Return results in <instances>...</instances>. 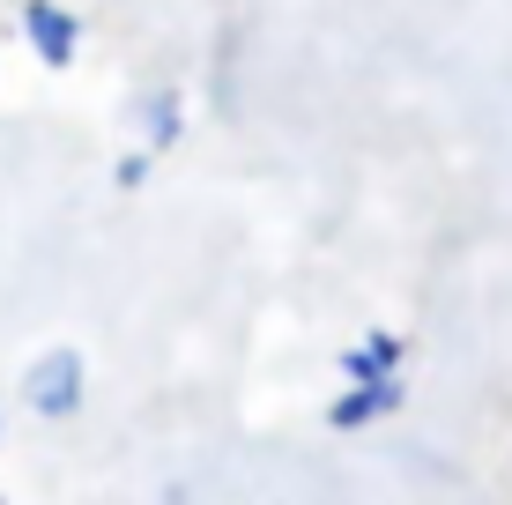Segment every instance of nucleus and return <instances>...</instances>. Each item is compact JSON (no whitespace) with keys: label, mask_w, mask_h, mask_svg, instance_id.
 Wrapping results in <instances>:
<instances>
[{"label":"nucleus","mask_w":512,"mask_h":505,"mask_svg":"<svg viewBox=\"0 0 512 505\" xmlns=\"http://www.w3.org/2000/svg\"><path fill=\"white\" fill-rule=\"evenodd\" d=\"M15 394H23V409L38 424H67V416H82V402H90V357L52 342V350H38L23 364V387Z\"/></svg>","instance_id":"1"},{"label":"nucleus","mask_w":512,"mask_h":505,"mask_svg":"<svg viewBox=\"0 0 512 505\" xmlns=\"http://www.w3.org/2000/svg\"><path fill=\"white\" fill-rule=\"evenodd\" d=\"M15 30H23V45H30L38 67H75V52H82V15L67 8V0H23V8H15Z\"/></svg>","instance_id":"2"},{"label":"nucleus","mask_w":512,"mask_h":505,"mask_svg":"<svg viewBox=\"0 0 512 505\" xmlns=\"http://www.w3.org/2000/svg\"><path fill=\"white\" fill-rule=\"evenodd\" d=\"M409 379H342V394L327 402V431H372L386 416H401Z\"/></svg>","instance_id":"3"},{"label":"nucleus","mask_w":512,"mask_h":505,"mask_svg":"<svg viewBox=\"0 0 512 505\" xmlns=\"http://www.w3.org/2000/svg\"><path fill=\"white\" fill-rule=\"evenodd\" d=\"M134 119H141V149H179V134H186V90H171V82H156V90H141L134 104Z\"/></svg>","instance_id":"4"},{"label":"nucleus","mask_w":512,"mask_h":505,"mask_svg":"<svg viewBox=\"0 0 512 505\" xmlns=\"http://www.w3.org/2000/svg\"><path fill=\"white\" fill-rule=\"evenodd\" d=\"M401 364H409V342L394 327H372L342 350V379H401Z\"/></svg>","instance_id":"5"},{"label":"nucleus","mask_w":512,"mask_h":505,"mask_svg":"<svg viewBox=\"0 0 512 505\" xmlns=\"http://www.w3.org/2000/svg\"><path fill=\"white\" fill-rule=\"evenodd\" d=\"M149 171H156V149H127L112 164V179H119V194H141V186H149Z\"/></svg>","instance_id":"6"},{"label":"nucleus","mask_w":512,"mask_h":505,"mask_svg":"<svg viewBox=\"0 0 512 505\" xmlns=\"http://www.w3.org/2000/svg\"><path fill=\"white\" fill-rule=\"evenodd\" d=\"M0 431H8V416H0Z\"/></svg>","instance_id":"7"},{"label":"nucleus","mask_w":512,"mask_h":505,"mask_svg":"<svg viewBox=\"0 0 512 505\" xmlns=\"http://www.w3.org/2000/svg\"><path fill=\"white\" fill-rule=\"evenodd\" d=\"M0 505H8V498H0Z\"/></svg>","instance_id":"8"}]
</instances>
